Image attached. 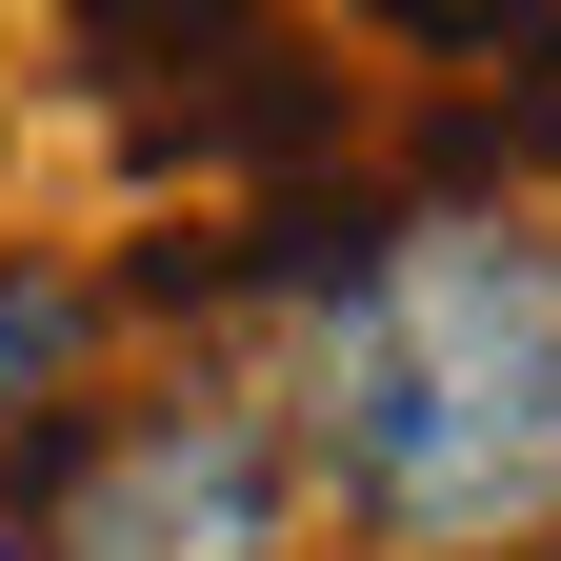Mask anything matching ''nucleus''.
I'll return each mask as SVG.
<instances>
[{
  "mask_svg": "<svg viewBox=\"0 0 561 561\" xmlns=\"http://www.w3.org/2000/svg\"><path fill=\"white\" fill-rule=\"evenodd\" d=\"M381 561H481L561 522V221L541 201H381L301 301V442Z\"/></svg>",
  "mask_w": 561,
  "mask_h": 561,
  "instance_id": "nucleus-1",
  "label": "nucleus"
},
{
  "mask_svg": "<svg viewBox=\"0 0 561 561\" xmlns=\"http://www.w3.org/2000/svg\"><path fill=\"white\" fill-rule=\"evenodd\" d=\"M0 561H301V461L241 381L60 401L0 461Z\"/></svg>",
  "mask_w": 561,
  "mask_h": 561,
  "instance_id": "nucleus-2",
  "label": "nucleus"
},
{
  "mask_svg": "<svg viewBox=\"0 0 561 561\" xmlns=\"http://www.w3.org/2000/svg\"><path fill=\"white\" fill-rule=\"evenodd\" d=\"M60 362H81V280H21V261H0V461L60 421Z\"/></svg>",
  "mask_w": 561,
  "mask_h": 561,
  "instance_id": "nucleus-3",
  "label": "nucleus"
}]
</instances>
